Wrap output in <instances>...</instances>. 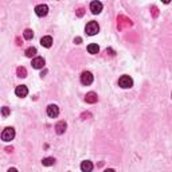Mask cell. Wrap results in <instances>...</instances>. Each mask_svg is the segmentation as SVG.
Segmentation results:
<instances>
[{"mask_svg": "<svg viewBox=\"0 0 172 172\" xmlns=\"http://www.w3.org/2000/svg\"><path fill=\"white\" fill-rule=\"evenodd\" d=\"M85 31H86V34H88V35L93 36V35L98 34V31H100V26H98L97 22H89L88 24H86V27H85Z\"/></svg>", "mask_w": 172, "mask_h": 172, "instance_id": "obj_1", "label": "cell"}, {"mask_svg": "<svg viewBox=\"0 0 172 172\" xmlns=\"http://www.w3.org/2000/svg\"><path fill=\"white\" fill-rule=\"evenodd\" d=\"M23 36H24V39L31 40L32 38H34V32H32V30H30V28H27V30H24Z\"/></svg>", "mask_w": 172, "mask_h": 172, "instance_id": "obj_18", "label": "cell"}, {"mask_svg": "<svg viewBox=\"0 0 172 172\" xmlns=\"http://www.w3.org/2000/svg\"><path fill=\"white\" fill-rule=\"evenodd\" d=\"M81 170L82 172H92L93 171V163L89 161V160H85L81 163Z\"/></svg>", "mask_w": 172, "mask_h": 172, "instance_id": "obj_12", "label": "cell"}, {"mask_svg": "<svg viewBox=\"0 0 172 172\" xmlns=\"http://www.w3.org/2000/svg\"><path fill=\"white\" fill-rule=\"evenodd\" d=\"M14 137H15V129L14 128H6L3 130V133H2V140L3 141H11V140H14Z\"/></svg>", "mask_w": 172, "mask_h": 172, "instance_id": "obj_3", "label": "cell"}, {"mask_svg": "<svg viewBox=\"0 0 172 172\" xmlns=\"http://www.w3.org/2000/svg\"><path fill=\"white\" fill-rule=\"evenodd\" d=\"M104 172H114V170H112V168H108V170H105Z\"/></svg>", "mask_w": 172, "mask_h": 172, "instance_id": "obj_26", "label": "cell"}, {"mask_svg": "<svg viewBox=\"0 0 172 172\" xmlns=\"http://www.w3.org/2000/svg\"><path fill=\"white\" fill-rule=\"evenodd\" d=\"M118 85H120L122 89H129L133 86V79L130 78L129 75H121L120 79H118Z\"/></svg>", "mask_w": 172, "mask_h": 172, "instance_id": "obj_2", "label": "cell"}, {"mask_svg": "<svg viewBox=\"0 0 172 172\" xmlns=\"http://www.w3.org/2000/svg\"><path fill=\"white\" fill-rule=\"evenodd\" d=\"M12 149H14V148H12V147H7V148H6V151H7V152H12Z\"/></svg>", "mask_w": 172, "mask_h": 172, "instance_id": "obj_24", "label": "cell"}, {"mask_svg": "<svg viewBox=\"0 0 172 172\" xmlns=\"http://www.w3.org/2000/svg\"><path fill=\"white\" fill-rule=\"evenodd\" d=\"M93 74L90 71H84L82 74H81V84L85 85V86H88V85H92L93 82Z\"/></svg>", "mask_w": 172, "mask_h": 172, "instance_id": "obj_4", "label": "cell"}, {"mask_svg": "<svg viewBox=\"0 0 172 172\" xmlns=\"http://www.w3.org/2000/svg\"><path fill=\"white\" fill-rule=\"evenodd\" d=\"M85 117H90V114H89V113H84V114H82V118H84V120H86Z\"/></svg>", "mask_w": 172, "mask_h": 172, "instance_id": "obj_23", "label": "cell"}, {"mask_svg": "<svg viewBox=\"0 0 172 172\" xmlns=\"http://www.w3.org/2000/svg\"><path fill=\"white\" fill-rule=\"evenodd\" d=\"M42 164L44 167H50V165H54L55 164V159L54 157H46L42 160Z\"/></svg>", "mask_w": 172, "mask_h": 172, "instance_id": "obj_16", "label": "cell"}, {"mask_svg": "<svg viewBox=\"0 0 172 172\" xmlns=\"http://www.w3.org/2000/svg\"><path fill=\"white\" fill-rule=\"evenodd\" d=\"M90 11H92V14H94V15L100 14L102 11V3L101 2H92L90 3Z\"/></svg>", "mask_w": 172, "mask_h": 172, "instance_id": "obj_7", "label": "cell"}, {"mask_svg": "<svg viewBox=\"0 0 172 172\" xmlns=\"http://www.w3.org/2000/svg\"><path fill=\"white\" fill-rule=\"evenodd\" d=\"M85 101L88 102V104H96V102L98 101V96H97V93H94V92L88 93V94L85 96Z\"/></svg>", "mask_w": 172, "mask_h": 172, "instance_id": "obj_10", "label": "cell"}, {"mask_svg": "<svg viewBox=\"0 0 172 172\" xmlns=\"http://www.w3.org/2000/svg\"><path fill=\"white\" fill-rule=\"evenodd\" d=\"M40 44H42V46L43 47H51V44H52V38H51V36H43V38L42 39H40Z\"/></svg>", "mask_w": 172, "mask_h": 172, "instance_id": "obj_13", "label": "cell"}, {"mask_svg": "<svg viewBox=\"0 0 172 172\" xmlns=\"http://www.w3.org/2000/svg\"><path fill=\"white\" fill-rule=\"evenodd\" d=\"M32 67L34 69H43L44 65H46V62H44V59L42 58V57H36V58L32 59Z\"/></svg>", "mask_w": 172, "mask_h": 172, "instance_id": "obj_9", "label": "cell"}, {"mask_svg": "<svg viewBox=\"0 0 172 172\" xmlns=\"http://www.w3.org/2000/svg\"><path fill=\"white\" fill-rule=\"evenodd\" d=\"M88 51L90 52V54H98V51H100V47L97 46L96 43H92V44H89L88 46Z\"/></svg>", "mask_w": 172, "mask_h": 172, "instance_id": "obj_14", "label": "cell"}, {"mask_svg": "<svg viewBox=\"0 0 172 172\" xmlns=\"http://www.w3.org/2000/svg\"><path fill=\"white\" fill-rule=\"evenodd\" d=\"M10 113H11V110H10V108H7V106H4V108L2 109V114L4 117H7Z\"/></svg>", "mask_w": 172, "mask_h": 172, "instance_id": "obj_19", "label": "cell"}, {"mask_svg": "<svg viewBox=\"0 0 172 172\" xmlns=\"http://www.w3.org/2000/svg\"><path fill=\"white\" fill-rule=\"evenodd\" d=\"M59 114V108L57 105H48L47 106V116L51 117V118H55L58 117Z\"/></svg>", "mask_w": 172, "mask_h": 172, "instance_id": "obj_6", "label": "cell"}, {"mask_svg": "<svg viewBox=\"0 0 172 172\" xmlns=\"http://www.w3.org/2000/svg\"><path fill=\"white\" fill-rule=\"evenodd\" d=\"M24 54H26V57H28V58H32V57L36 55V48L35 47H28Z\"/></svg>", "mask_w": 172, "mask_h": 172, "instance_id": "obj_17", "label": "cell"}, {"mask_svg": "<svg viewBox=\"0 0 172 172\" xmlns=\"http://www.w3.org/2000/svg\"><path fill=\"white\" fill-rule=\"evenodd\" d=\"M15 94H16L18 97H20V98L26 97L27 94H28V89H27V86H24V85L16 86V89H15Z\"/></svg>", "mask_w": 172, "mask_h": 172, "instance_id": "obj_8", "label": "cell"}, {"mask_svg": "<svg viewBox=\"0 0 172 172\" xmlns=\"http://www.w3.org/2000/svg\"><path fill=\"white\" fill-rule=\"evenodd\" d=\"M66 128H67L66 122H65V121H59L58 124L55 125V132L58 133V134H63L65 132H66Z\"/></svg>", "mask_w": 172, "mask_h": 172, "instance_id": "obj_11", "label": "cell"}, {"mask_svg": "<svg viewBox=\"0 0 172 172\" xmlns=\"http://www.w3.org/2000/svg\"><path fill=\"white\" fill-rule=\"evenodd\" d=\"M8 172H19V171L16 170V168H10V170H8Z\"/></svg>", "mask_w": 172, "mask_h": 172, "instance_id": "obj_25", "label": "cell"}, {"mask_svg": "<svg viewBox=\"0 0 172 172\" xmlns=\"http://www.w3.org/2000/svg\"><path fill=\"white\" fill-rule=\"evenodd\" d=\"M16 74H18V77H20V78H26V77H27L26 67H23V66L18 67V69H16Z\"/></svg>", "mask_w": 172, "mask_h": 172, "instance_id": "obj_15", "label": "cell"}, {"mask_svg": "<svg viewBox=\"0 0 172 172\" xmlns=\"http://www.w3.org/2000/svg\"><path fill=\"white\" fill-rule=\"evenodd\" d=\"M35 14L40 16V18H43V16H46L48 14V7L46 4H39V6L35 7Z\"/></svg>", "mask_w": 172, "mask_h": 172, "instance_id": "obj_5", "label": "cell"}, {"mask_svg": "<svg viewBox=\"0 0 172 172\" xmlns=\"http://www.w3.org/2000/svg\"><path fill=\"white\" fill-rule=\"evenodd\" d=\"M106 52H110V55H114V51L112 48H106Z\"/></svg>", "mask_w": 172, "mask_h": 172, "instance_id": "obj_22", "label": "cell"}, {"mask_svg": "<svg viewBox=\"0 0 172 172\" xmlns=\"http://www.w3.org/2000/svg\"><path fill=\"white\" fill-rule=\"evenodd\" d=\"M81 42H82V38H79V36H77L74 39V43H77V44H81Z\"/></svg>", "mask_w": 172, "mask_h": 172, "instance_id": "obj_21", "label": "cell"}, {"mask_svg": "<svg viewBox=\"0 0 172 172\" xmlns=\"http://www.w3.org/2000/svg\"><path fill=\"white\" fill-rule=\"evenodd\" d=\"M77 15L81 18V16L84 15V8H78V10H77Z\"/></svg>", "mask_w": 172, "mask_h": 172, "instance_id": "obj_20", "label": "cell"}]
</instances>
